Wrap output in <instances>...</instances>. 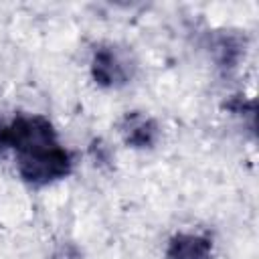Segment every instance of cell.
<instances>
[{"label": "cell", "instance_id": "cell-1", "mask_svg": "<svg viewBox=\"0 0 259 259\" xmlns=\"http://www.w3.org/2000/svg\"><path fill=\"white\" fill-rule=\"evenodd\" d=\"M71 164H73L71 154L65 148H61L59 144L18 156L20 176L26 182L36 184V186L65 178L71 172Z\"/></svg>", "mask_w": 259, "mask_h": 259}, {"label": "cell", "instance_id": "cell-2", "mask_svg": "<svg viewBox=\"0 0 259 259\" xmlns=\"http://www.w3.org/2000/svg\"><path fill=\"white\" fill-rule=\"evenodd\" d=\"M57 136L51 121L42 115H18L8 125V146L20 154L36 152L49 146H55Z\"/></svg>", "mask_w": 259, "mask_h": 259}, {"label": "cell", "instance_id": "cell-3", "mask_svg": "<svg viewBox=\"0 0 259 259\" xmlns=\"http://www.w3.org/2000/svg\"><path fill=\"white\" fill-rule=\"evenodd\" d=\"M93 79L103 87H115L127 81V65L113 47H101L95 51L91 61Z\"/></svg>", "mask_w": 259, "mask_h": 259}, {"label": "cell", "instance_id": "cell-4", "mask_svg": "<svg viewBox=\"0 0 259 259\" xmlns=\"http://www.w3.org/2000/svg\"><path fill=\"white\" fill-rule=\"evenodd\" d=\"M158 123L144 113H127L121 121V136L132 148H150L158 140Z\"/></svg>", "mask_w": 259, "mask_h": 259}, {"label": "cell", "instance_id": "cell-5", "mask_svg": "<svg viewBox=\"0 0 259 259\" xmlns=\"http://www.w3.org/2000/svg\"><path fill=\"white\" fill-rule=\"evenodd\" d=\"M212 243L208 237L194 233H180L172 237L166 249L168 259H210Z\"/></svg>", "mask_w": 259, "mask_h": 259}, {"label": "cell", "instance_id": "cell-6", "mask_svg": "<svg viewBox=\"0 0 259 259\" xmlns=\"http://www.w3.org/2000/svg\"><path fill=\"white\" fill-rule=\"evenodd\" d=\"M6 146H8V125H4L2 119H0V152H2Z\"/></svg>", "mask_w": 259, "mask_h": 259}]
</instances>
